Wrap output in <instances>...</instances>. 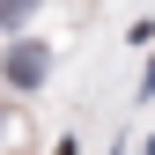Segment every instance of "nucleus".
Wrapping results in <instances>:
<instances>
[{
  "mask_svg": "<svg viewBox=\"0 0 155 155\" xmlns=\"http://www.w3.org/2000/svg\"><path fill=\"white\" fill-rule=\"evenodd\" d=\"M45 67H52L45 45H15V52H8V81H15V89H37V81H45Z\"/></svg>",
  "mask_w": 155,
  "mask_h": 155,
  "instance_id": "obj_1",
  "label": "nucleus"
},
{
  "mask_svg": "<svg viewBox=\"0 0 155 155\" xmlns=\"http://www.w3.org/2000/svg\"><path fill=\"white\" fill-rule=\"evenodd\" d=\"M37 8V0H0V30H15V22H22V15Z\"/></svg>",
  "mask_w": 155,
  "mask_h": 155,
  "instance_id": "obj_2",
  "label": "nucleus"
},
{
  "mask_svg": "<svg viewBox=\"0 0 155 155\" xmlns=\"http://www.w3.org/2000/svg\"><path fill=\"white\" fill-rule=\"evenodd\" d=\"M140 96H155V59H148V81H140Z\"/></svg>",
  "mask_w": 155,
  "mask_h": 155,
  "instance_id": "obj_3",
  "label": "nucleus"
},
{
  "mask_svg": "<svg viewBox=\"0 0 155 155\" xmlns=\"http://www.w3.org/2000/svg\"><path fill=\"white\" fill-rule=\"evenodd\" d=\"M148 155H155V140H148Z\"/></svg>",
  "mask_w": 155,
  "mask_h": 155,
  "instance_id": "obj_4",
  "label": "nucleus"
}]
</instances>
